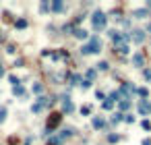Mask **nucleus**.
I'll use <instances>...</instances> for the list:
<instances>
[{"label":"nucleus","instance_id":"nucleus-1","mask_svg":"<svg viewBox=\"0 0 151 145\" xmlns=\"http://www.w3.org/2000/svg\"><path fill=\"white\" fill-rule=\"evenodd\" d=\"M102 50V39L97 37V35H93V37H89V41L81 48V54L83 56H87V54H97Z\"/></svg>","mask_w":151,"mask_h":145},{"label":"nucleus","instance_id":"nucleus-2","mask_svg":"<svg viewBox=\"0 0 151 145\" xmlns=\"http://www.w3.org/2000/svg\"><path fill=\"white\" fill-rule=\"evenodd\" d=\"M91 23H93L95 31H102L106 27V23H108V17H106V13H102V11H95L93 17H91Z\"/></svg>","mask_w":151,"mask_h":145},{"label":"nucleus","instance_id":"nucleus-3","mask_svg":"<svg viewBox=\"0 0 151 145\" xmlns=\"http://www.w3.org/2000/svg\"><path fill=\"white\" fill-rule=\"evenodd\" d=\"M62 122V114L60 112H52L50 116H48V122H46V129H48V133H52L54 129H58V124Z\"/></svg>","mask_w":151,"mask_h":145},{"label":"nucleus","instance_id":"nucleus-4","mask_svg":"<svg viewBox=\"0 0 151 145\" xmlns=\"http://www.w3.org/2000/svg\"><path fill=\"white\" fill-rule=\"evenodd\" d=\"M130 39L135 41V44H143V41H145V31L143 29H135L130 33Z\"/></svg>","mask_w":151,"mask_h":145},{"label":"nucleus","instance_id":"nucleus-5","mask_svg":"<svg viewBox=\"0 0 151 145\" xmlns=\"http://www.w3.org/2000/svg\"><path fill=\"white\" fill-rule=\"evenodd\" d=\"M149 112H151V104H149L147 100H141V102H139V114L147 116Z\"/></svg>","mask_w":151,"mask_h":145},{"label":"nucleus","instance_id":"nucleus-6","mask_svg":"<svg viewBox=\"0 0 151 145\" xmlns=\"http://www.w3.org/2000/svg\"><path fill=\"white\" fill-rule=\"evenodd\" d=\"M132 17H135V19H147L149 11L147 8H135V11H132Z\"/></svg>","mask_w":151,"mask_h":145},{"label":"nucleus","instance_id":"nucleus-7","mask_svg":"<svg viewBox=\"0 0 151 145\" xmlns=\"http://www.w3.org/2000/svg\"><path fill=\"white\" fill-rule=\"evenodd\" d=\"M143 62H145V56L141 54V52L132 54V66H143Z\"/></svg>","mask_w":151,"mask_h":145},{"label":"nucleus","instance_id":"nucleus-8","mask_svg":"<svg viewBox=\"0 0 151 145\" xmlns=\"http://www.w3.org/2000/svg\"><path fill=\"white\" fill-rule=\"evenodd\" d=\"M50 11H54V13H62V11H64V4H62V0H54V2L50 4Z\"/></svg>","mask_w":151,"mask_h":145},{"label":"nucleus","instance_id":"nucleus-9","mask_svg":"<svg viewBox=\"0 0 151 145\" xmlns=\"http://www.w3.org/2000/svg\"><path fill=\"white\" fill-rule=\"evenodd\" d=\"M62 110H64L66 114H70V112H73V110H75V106H73V102H70L68 98H64V102H62Z\"/></svg>","mask_w":151,"mask_h":145},{"label":"nucleus","instance_id":"nucleus-10","mask_svg":"<svg viewBox=\"0 0 151 145\" xmlns=\"http://www.w3.org/2000/svg\"><path fill=\"white\" fill-rule=\"evenodd\" d=\"M73 35L79 37V39H87V37H89V33H87L85 29H75V31H73Z\"/></svg>","mask_w":151,"mask_h":145},{"label":"nucleus","instance_id":"nucleus-11","mask_svg":"<svg viewBox=\"0 0 151 145\" xmlns=\"http://www.w3.org/2000/svg\"><path fill=\"white\" fill-rule=\"evenodd\" d=\"M104 124H106V120L102 116H95L93 118V129H104Z\"/></svg>","mask_w":151,"mask_h":145},{"label":"nucleus","instance_id":"nucleus-12","mask_svg":"<svg viewBox=\"0 0 151 145\" xmlns=\"http://www.w3.org/2000/svg\"><path fill=\"white\" fill-rule=\"evenodd\" d=\"M118 106H120V110L124 112V110H128V108H130V100H120V102H118Z\"/></svg>","mask_w":151,"mask_h":145},{"label":"nucleus","instance_id":"nucleus-13","mask_svg":"<svg viewBox=\"0 0 151 145\" xmlns=\"http://www.w3.org/2000/svg\"><path fill=\"white\" fill-rule=\"evenodd\" d=\"M122 120H124V114H122V112H116V114L112 116V122H114V124H118V122H122Z\"/></svg>","mask_w":151,"mask_h":145},{"label":"nucleus","instance_id":"nucleus-14","mask_svg":"<svg viewBox=\"0 0 151 145\" xmlns=\"http://www.w3.org/2000/svg\"><path fill=\"white\" fill-rule=\"evenodd\" d=\"M50 11V2L48 0H41V4H39V13H48Z\"/></svg>","mask_w":151,"mask_h":145},{"label":"nucleus","instance_id":"nucleus-15","mask_svg":"<svg viewBox=\"0 0 151 145\" xmlns=\"http://www.w3.org/2000/svg\"><path fill=\"white\" fill-rule=\"evenodd\" d=\"M15 27L17 29H25V27H27V21H25V19H17L15 21Z\"/></svg>","mask_w":151,"mask_h":145},{"label":"nucleus","instance_id":"nucleus-16","mask_svg":"<svg viewBox=\"0 0 151 145\" xmlns=\"http://www.w3.org/2000/svg\"><path fill=\"white\" fill-rule=\"evenodd\" d=\"M13 93H15V96H19V98H23L25 96V89L21 87V85H17V87H13Z\"/></svg>","mask_w":151,"mask_h":145},{"label":"nucleus","instance_id":"nucleus-17","mask_svg":"<svg viewBox=\"0 0 151 145\" xmlns=\"http://www.w3.org/2000/svg\"><path fill=\"white\" fill-rule=\"evenodd\" d=\"M108 69H110V64L106 62V60H102L100 64H97V71H108Z\"/></svg>","mask_w":151,"mask_h":145},{"label":"nucleus","instance_id":"nucleus-18","mask_svg":"<svg viewBox=\"0 0 151 145\" xmlns=\"http://www.w3.org/2000/svg\"><path fill=\"white\" fill-rule=\"evenodd\" d=\"M93 79H95V69H89V71H87V81L93 83Z\"/></svg>","mask_w":151,"mask_h":145},{"label":"nucleus","instance_id":"nucleus-19","mask_svg":"<svg viewBox=\"0 0 151 145\" xmlns=\"http://www.w3.org/2000/svg\"><path fill=\"white\" fill-rule=\"evenodd\" d=\"M8 81H11V83H13V87H17V85H21V81H19V79H17V77H15V75H11V77H8Z\"/></svg>","mask_w":151,"mask_h":145},{"label":"nucleus","instance_id":"nucleus-20","mask_svg":"<svg viewBox=\"0 0 151 145\" xmlns=\"http://www.w3.org/2000/svg\"><path fill=\"white\" fill-rule=\"evenodd\" d=\"M6 120V108L2 106V108H0V122H4Z\"/></svg>","mask_w":151,"mask_h":145},{"label":"nucleus","instance_id":"nucleus-21","mask_svg":"<svg viewBox=\"0 0 151 145\" xmlns=\"http://www.w3.org/2000/svg\"><path fill=\"white\" fill-rule=\"evenodd\" d=\"M124 122L132 124V122H135V116H132V114H124Z\"/></svg>","mask_w":151,"mask_h":145},{"label":"nucleus","instance_id":"nucleus-22","mask_svg":"<svg viewBox=\"0 0 151 145\" xmlns=\"http://www.w3.org/2000/svg\"><path fill=\"white\" fill-rule=\"evenodd\" d=\"M79 81H81V77H79V75H73V77H70V85H77Z\"/></svg>","mask_w":151,"mask_h":145},{"label":"nucleus","instance_id":"nucleus-23","mask_svg":"<svg viewBox=\"0 0 151 145\" xmlns=\"http://www.w3.org/2000/svg\"><path fill=\"white\" fill-rule=\"evenodd\" d=\"M116 50H118V54H126L128 52V46H118Z\"/></svg>","mask_w":151,"mask_h":145},{"label":"nucleus","instance_id":"nucleus-24","mask_svg":"<svg viewBox=\"0 0 151 145\" xmlns=\"http://www.w3.org/2000/svg\"><path fill=\"white\" fill-rule=\"evenodd\" d=\"M137 93H139L141 98H147V93H149V91H147L145 87H141V89H137Z\"/></svg>","mask_w":151,"mask_h":145},{"label":"nucleus","instance_id":"nucleus-25","mask_svg":"<svg viewBox=\"0 0 151 145\" xmlns=\"http://www.w3.org/2000/svg\"><path fill=\"white\" fill-rule=\"evenodd\" d=\"M81 114H85V116L91 114V106H83V108H81Z\"/></svg>","mask_w":151,"mask_h":145},{"label":"nucleus","instance_id":"nucleus-26","mask_svg":"<svg viewBox=\"0 0 151 145\" xmlns=\"http://www.w3.org/2000/svg\"><path fill=\"white\" fill-rule=\"evenodd\" d=\"M108 141H110V143H118V141H120V137H118V135H110Z\"/></svg>","mask_w":151,"mask_h":145},{"label":"nucleus","instance_id":"nucleus-27","mask_svg":"<svg viewBox=\"0 0 151 145\" xmlns=\"http://www.w3.org/2000/svg\"><path fill=\"white\" fill-rule=\"evenodd\" d=\"M141 126H143L145 131H151V122H149V120H143V122H141Z\"/></svg>","mask_w":151,"mask_h":145},{"label":"nucleus","instance_id":"nucleus-28","mask_svg":"<svg viewBox=\"0 0 151 145\" xmlns=\"http://www.w3.org/2000/svg\"><path fill=\"white\" fill-rule=\"evenodd\" d=\"M95 98H97V100H106V93L97 89V91H95Z\"/></svg>","mask_w":151,"mask_h":145},{"label":"nucleus","instance_id":"nucleus-29","mask_svg":"<svg viewBox=\"0 0 151 145\" xmlns=\"http://www.w3.org/2000/svg\"><path fill=\"white\" fill-rule=\"evenodd\" d=\"M143 77H145L147 81H151V69H145V71H143Z\"/></svg>","mask_w":151,"mask_h":145},{"label":"nucleus","instance_id":"nucleus-30","mask_svg":"<svg viewBox=\"0 0 151 145\" xmlns=\"http://www.w3.org/2000/svg\"><path fill=\"white\" fill-rule=\"evenodd\" d=\"M41 89H43V87H41L39 83H35V85H33V93H41Z\"/></svg>","mask_w":151,"mask_h":145},{"label":"nucleus","instance_id":"nucleus-31","mask_svg":"<svg viewBox=\"0 0 151 145\" xmlns=\"http://www.w3.org/2000/svg\"><path fill=\"white\" fill-rule=\"evenodd\" d=\"M62 31H64V33H68V31H73V25H70V23H68V25H64V27H62Z\"/></svg>","mask_w":151,"mask_h":145},{"label":"nucleus","instance_id":"nucleus-32","mask_svg":"<svg viewBox=\"0 0 151 145\" xmlns=\"http://www.w3.org/2000/svg\"><path fill=\"white\" fill-rule=\"evenodd\" d=\"M81 85H83V87H85V89H87V87H91V81H87V79H85V81H83V83H81Z\"/></svg>","mask_w":151,"mask_h":145},{"label":"nucleus","instance_id":"nucleus-33","mask_svg":"<svg viewBox=\"0 0 151 145\" xmlns=\"http://www.w3.org/2000/svg\"><path fill=\"white\" fill-rule=\"evenodd\" d=\"M143 145H151V139H143Z\"/></svg>","mask_w":151,"mask_h":145},{"label":"nucleus","instance_id":"nucleus-34","mask_svg":"<svg viewBox=\"0 0 151 145\" xmlns=\"http://www.w3.org/2000/svg\"><path fill=\"white\" fill-rule=\"evenodd\" d=\"M4 75V69H2V64H0V77H2Z\"/></svg>","mask_w":151,"mask_h":145},{"label":"nucleus","instance_id":"nucleus-35","mask_svg":"<svg viewBox=\"0 0 151 145\" xmlns=\"http://www.w3.org/2000/svg\"><path fill=\"white\" fill-rule=\"evenodd\" d=\"M147 29H149V31H151V23H149V25H147Z\"/></svg>","mask_w":151,"mask_h":145},{"label":"nucleus","instance_id":"nucleus-36","mask_svg":"<svg viewBox=\"0 0 151 145\" xmlns=\"http://www.w3.org/2000/svg\"><path fill=\"white\" fill-rule=\"evenodd\" d=\"M147 8H151V2H147Z\"/></svg>","mask_w":151,"mask_h":145}]
</instances>
